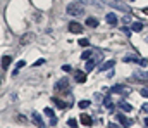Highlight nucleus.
Returning a JSON list of instances; mask_svg holds the SVG:
<instances>
[{"instance_id":"7c9ffc66","label":"nucleus","mask_w":148,"mask_h":128,"mask_svg":"<svg viewBox=\"0 0 148 128\" xmlns=\"http://www.w3.org/2000/svg\"><path fill=\"white\" fill-rule=\"evenodd\" d=\"M17 121H19V123H26V118H24L23 114H19V116H17Z\"/></svg>"},{"instance_id":"5701e85b","label":"nucleus","mask_w":148,"mask_h":128,"mask_svg":"<svg viewBox=\"0 0 148 128\" xmlns=\"http://www.w3.org/2000/svg\"><path fill=\"white\" fill-rule=\"evenodd\" d=\"M90 104H91L90 100H79V104H77V106H79L81 109H86V107H90Z\"/></svg>"},{"instance_id":"7ed1b4c3","label":"nucleus","mask_w":148,"mask_h":128,"mask_svg":"<svg viewBox=\"0 0 148 128\" xmlns=\"http://www.w3.org/2000/svg\"><path fill=\"white\" fill-rule=\"evenodd\" d=\"M67 88H69V80L67 78H62L55 83V92H67Z\"/></svg>"},{"instance_id":"e433bc0d","label":"nucleus","mask_w":148,"mask_h":128,"mask_svg":"<svg viewBox=\"0 0 148 128\" xmlns=\"http://www.w3.org/2000/svg\"><path fill=\"white\" fill-rule=\"evenodd\" d=\"M109 128H121V127H119V125H115V123H110V125H109Z\"/></svg>"},{"instance_id":"4be33fe9","label":"nucleus","mask_w":148,"mask_h":128,"mask_svg":"<svg viewBox=\"0 0 148 128\" xmlns=\"http://www.w3.org/2000/svg\"><path fill=\"white\" fill-rule=\"evenodd\" d=\"M90 57H91V50H84V52L81 54V59H83V61H88Z\"/></svg>"},{"instance_id":"a878e982","label":"nucleus","mask_w":148,"mask_h":128,"mask_svg":"<svg viewBox=\"0 0 148 128\" xmlns=\"http://www.w3.org/2000/svg\"><path fill=\"white\" fill-rule=\"evenodd\" d=\"M45 114H47L48 118H53V111H52L50 107H47V109H45Z\"/></svg>"},{"instance_id":"c756f323","label":"nucleus","mask_w":148,"mask_h":128,"mask_svg":"<svg viewBox=\"0 0 148 128\" xmlns=\"http://www.w3.org/2000/svg\"><path fill=\"white\" fill-rule=\"evenodd\" d=\"M45 62H47L45 59H38V61L35 62V64H33V66H41V64H45Z\"/></svg>"},{"instance_id":"ea45409f","label":"nucleus","mask_w":148,"mask_h":128,"mask_svg":"<svg viewBox=\"0 0 148 128\" xmlns=\"http://www.w3.org/2000/svg\"><path fill=\"white\" fill-rule=\"evenodd\" d=\"M0 82H2V75H0Z\"/></svg>"},{"instance_id":"cd10ccee","label":"nucleus","mask_w":148,"mask_h":128,"mask_svg":"<svg viewBox=\"0 0 148 128\" xmlns=\"http://www.w3.org/2000/svg\"><path fill=\"white\" fill-rule=\"evenodd\" d=\"M131 31H133V30H129V28H126V26L122 28V33H124L126 37H129V35H131Z\"/></svg>"},{"instance_id":"423d86ee","label":"nucleus","mask_w":148,"mask_h":128,"mask_svg":"<svg viewBox=\"0 0 148 128\" xmlns=\"http://www.w3.org/2000/svg\"><path fill=\"white\" fill-rule=\"evenodd\" d=\"M109 92H112V93H124V92H126V93H129V88H127V86H124V85H114Z\"/></svg>"},{"instance_id":"393cba45","label":"nucleus","mask_w":148,"mask_h":128,"mask_svg":"<svg viewBox=\"0 0 148 128\" xmlns=\"http://www.w3.org/2000/svg\"><path fill=\"white\" fill-rule=\"evenodd\" d=\"M79 45H81V47H88V45H90V40H86V38H81V40H79Z\"/></svg>"},{"instance_id":"473e14b6","label":"nucleus","mask_w":148,"mask_h":128,"mask_svg":"<svg viewBox=\"0 0 148 128\" xmlns=\"http://www.w3.org/2000/svg\"><path fill=\"white\" fill-rule=\"evenodd\" d=\"M122 23H126V24H127V23H131V17H129V16H126V17L122 19Z\"/></svg>"},{"instance_id":"a19ab883","label":"nucleus","mask_w":148,"mask_h":128,"mask_svg":"<svg viewBox=\"0 0 148 128\" xmlns=\"http://www.w3.org/2000/svg\"><path fill=\"white\" fill-rule=\"evenodd\" d=\"M147 40H148V38H147Z\"/></svg>"},{"instance_id":"1a4fd4ad","label":"nucleus","mask_w":148,"mask_h":128,"mask_svg":"<svg viewBox=\"0 0 148 128\" xmlns=\"http://www.w3.org/2000/svg\"><path fill=\"white\" fill-rule=\"evenodd\" d=\"M69 31L71 33H81L83 31V26L79 23H69Z\"/></svg>"},{"instance_id":"2eb2a0df","label":"nucleus","mask_w":148,"mask_h":128,"mask_svg":"<svg viewBox=\"0 0 148 128\" xmlns=\"http://www.w3.org/2000/svg\"><path fill=\"white\" fill-rule=\"evenodd\" d=\"M86 26H90V28H97V26H98V19H95V17H88V19H86Z\"/></svg>"},{"instance_id":"72a5a7b5","label":"nucleus","mask_w":148,"mask_h":128,"mask_svg":"<svg viewBox=\"0 0 148 128\" xmlns=\"http://www.w3.org/2000/svg\"><path fill=\"white\" fill-rule=\"evenodd\" d=\"M50 125H52V127H55V125H57V118H55V116L52 118V121H50Z\"/></svg>"},{"instance_id":"a211bd4d","label":"nucleus","mask_w":148,"mask_h":128,"mask_svg":"<svg viewBox=\"0 0 148 128\" xmlns=\"http://www.w3.org/2000/svg\"><path fill=\"white\" fill-rule=\"evenodd\" d=\"M131 30H133V31H141V30H143V23H141V21H138V23H133Z\"/></svg>"},{"instance_id":"f257e3e1","label":"nucleus","mask_w":148,"mask_h":128,"mask_svg":"<svg viewBox=\"0 0 148 128\" xmlns=\"http://www.w3.org/2000/svg\"><path fill=\"white\" fill-rule=\"evenodd\" d=\"M66 10H67L69 16H76V17H77V16H83V14H84V3H83V2H73V3L67 5Z\"/></svg>"},{"instance_id":"9d476101","label":"nucleus","mask_w":148,"mask_h":128,"mask_svg":"<svg viewBox=\"0 0 148 128\" xmlns=\"http://www.w3.org/2000/svg\"><path fill=\"white\" fill-rule=\"evenodd\" d=\"M105 21H107L110 26H115L119 19H117V16H115V14H112V12H110V14H107V16H105Z\"/></svg>"},{"instance_id":"412c9836","label":"nucleus","mask_w":148,"mask_h":128,"mask_svg":"<svg viewBox=\"0 0 148 128\" xmlns=\"http://www.w3.org/2000/svg\"><path fill=\"white\" fill-rule=\"evenodd\" d=\"M93 68H95V61L93 59H88L86 61V71H91Z\"/></svg>"},{"instance_id":"0eeeda50","label":"nucleus","mask_w":148,"mask_h":128,"mask_svg":"<svg viewBox=\"0 0 148 128\" xmlns=\"http://www.w3.org/2000/svg\"><path fill=\"white\" fill-rule=\"evenodd\" d=\"M79 121H81V125H84V127H91V125H93V120H91V116H88V114H81V116H79Z\"/></svg>"},{"instance_id":"6e6552de","label":"nucleus","mask_w":148,"mask_h":128,"mask_svg":"<svg viewBox=\"0 0 148 128\" xmlns=\"http://www.w3.org/2000/svg\"><path fill=\"white\" fill-rule=\"evenodd\" d=\"M74 78H76L77 83H84V82H86V73H84V71H76V73H74Z\"/></svg>"},{"instance_id":"58836bf2","label":"nucleus","mask_w":148,"mask_h":128,"mask_svg":"<svg viewBox=\"0 0 148 128\" xmlns=\"http://www.w3.org/2000/svg\"><path fill=\"white\" fill-rule=\"evenodd\" d=\"M145 125L148 127V118H145Z\"/></svg>"},{"instance_id":"b1692460","label":"nucleus","mask_w":148,"mask_h":128,"mask_svg":"<svg viewBox=\"0 0 148 128\" xmlns=\"http://www.w3.org/2000/svg\"><path fill=\"white\" fill-rule=\"evenodd\" d=\"M134 76H138V78H148V73H145V71H136Z\"/></svg>"},{"instance_id":"aec40b11","label":"nucleus","mask_w":148,"mask_h":128,"mask_svg":"<svg viewBox=\"0 0 148 128\" xmlns=\"http://www.w3.org/2000/svg\"><path fill=\"white\" fill-rule=\"evenodd\" d=\"M24 66H26V62H24V61H19V62L16 64V69L12 71V76H16V75H17V71H19L21 68H24Z\"/></svg>"},{"instance_id":"c85d7f7f","label":"nucleus","mask_w":148,"mask_h":128,"mask_svg":"<svg viewBox=\"0 0 148 128\" xmlns=\"http://www.w3.org/2000/svg\"><path fill=\"white\" fill-rule=\"evenodd\" d=\"M140 93H141L143 97H147V99H148V88H141V90H140Z\"/></svg>"},{"instance_id":"f704fd0d","label":"nucleus","mask_w":148,"mask_h":128,"mask_svg":"<svg viewBox=\"0 0 148 128\" xmlns=\"http://www.w3.org/2000/svg\"><path fill=\"white\" fill-rule=\"evenodd\" d=\"M62 69H64V71H71V66H67V64H64V66H62Z\"/></svg>"},{"instance_id":"f03ea898","label":"nucleus","mask_w":148,"mask_h":128,"mask_svg":"<svg viewBox=\"0 0 148 128\" xmlns=\"http://www.w3.org/2000/svg\"><path fill=\"white\" fill-rule=\"evenodd\" d=\"M103 3H105V5H109V7H114V9H117V10H122V12H129V7H127L124 2H119V0H103Z\"/></svg>"},{"instance_id":"6ab92c4d","label":"nucleus","mask_w":148,"mask_h":128,"mask_svg":"<svg viewBox=\"0 0 148 128\" xmlns=\"http://www.w3.org/2000/svg\"><path fill=\"white\" fill-rule=\"evenodd\" d=\"M122 61H124V62H140V59H138V57H133V55H124Z\"/></svg>"},{"instance_id":"f8f14e48","label":"nucleus","mask_w":148,"mask_h":128,"mask_svg":"<svg viewBox=\"0 0 148 128\" xmlns=\"http://www.w3.org/2000/svg\"><path fill=\"white\" fill-rule=\"evenodd\" d=\"M114 64H115V62H114V59H112V61H105V62H103V64L98 68V71H105V69H110V68H114Z\"/></svg>"},{"instance_id":"ddd939ff","label":"nucleus","mask_w":148,"mask_h":128,"mask_svg":"<svg viewBox=\"0 0 148 128\" xmlns=\"http://www.w3.org/2000/svg\"><path fill=\"white\" fill-rule=\"evenodd\" d=\"M10 61H12V59H10V55H3V57H2V61H0L2 69H7V68H9V64H10Z\"/></svg>"},{"instance_id":"4468645a","label":"nucleus","mask_w":148,"mask_h":128,"mask_svg":"<svg viewBox=\"0 0 148 128\" xmlns=\"http://www.w3.org/2000/svg\"><path fill=\"white\" fill-rule=\"evenodd\" d=\"M84 5H93V7H102V2H98V0H81Z\"/></svg>"},{"instance_id":"2f4dec72","label":"nucleus","mask_w":148,"mask_h":128,"mask_svg":"<svg viewBox=\"0 0 148 128\" xmlns=\"http://www.w3.org/2000/svg\"><path fill=\"white\" fill-rule=\"evenodd\" d=\"M147 59H145V57H141V59H140V62H138V64H140V66H147Z\"/></svg>"},{"instance_id":"bb28decb","label":"nucleus","mask_w":148,"mask_h":128,"mask_svg":"<svg viewBox=\"0 0 148 128\" xmlns=\"http://www.w3.org/2000/svg\"><path fill=\"white\" fill-rule=\"evenodd\" d=\"M67 125H69L71 128H76V127H77V121H76V120H69V121H67Z\"/></svg>"},{"instance_id":"39448f33","label":"nucleus","mask_w":148,"mask_h":128,"mask_svg":"<svg viewBox=\"0 0 148 128\" xmlns=\"http://www.w3.org/2000/svg\"><path fill=\"white\" fill-rule=\"evenodd\" d=\"M115 120L121 123V127H126V128H127V127H131V125H133V121H131V120H127L124 114H117V116H115Z\"/></svg>"},{"instance_id":"20e7f679","label":"nucleus","mask_w":148,"mask_h":128,"mask_svg":"<svg viewBox=\"0 0 148 128\" xmlns=\"http://www.w3.org/2000/svg\"><path fill=\"white\" fill-rule=\"evenodd\" d=\"M31 121H33V123H35V125H36L38 128H47V125L43 123V120H41V116L38 114L36 111H35V113H31Z\"/></svg>"},{"instance_id":"f3484780","label":"nucleus","mask_w":148,"mask_h":128,"mask_svg":"<svg viewBox=\"0 0 148 128\" xmlns=\"http://www.w3.org/2000/svg\"><path fill=\"white\" fill-rule=\"evenodd\" d=\"M103 106H105L107 109H114V107H115L114 102L110 100V97H103Z\"/></svg>"},{"instance_id":"4c0bfd02","label":"nucleus","mask_w":148,"mask_h":128,"mask_svg":"<svg viewBox=\"0 0 148 128\" xmlns=\"http://www.w3.org/2000/svg\"><path fill=\"white\" fill-rule=\"evenodd\" d=\"M143 12H145V14L148 16V7H145V9H143Z\"/></svg>"},{"instance_id":"9b49d317","label":"nucleus","mask_w":148,"mask_h":128,"mask_svg":"<svg viewBox=\"0 0 148 128\" xmlns=\"http://www.w3.org/2000/svg\"><path fill=\"white\" fill-rule=\"evenodd\" d=\"M119 107H121L122 111H126V113H131V111H133V106L127 104L126 100H121V102H119Z\"/></svg>"},{"instance_id":"c9c22d12","label":"nucleus","mask_w":148,"mask_h":128,"mask_svg":"<svg viewBox=\"0 0 148 128\" xmlns=\"http://www.w3.org/2000/svg\"><path fill=\"white\" fill-rule=\"evenodd\" d=\"M143 111H145V113H148V102H145V104H143Z\"/></svg>"},{"instance_id":"dca6fc26","label":"nucleus","mask_w":148,"mask_h":128,"mask_svg":"<svg viewBox=\"0 0 148 128\" xmlns=\"http://www.w3.org/2000/svg\"><path fill=\"white\" fill-rule=\"evenodd\" d=\"M53 102L57 104V107H59V109H66V107L69 106V102H64V100H60V99H57V97L53 99Z\"/></svg>"}]
</instances>
